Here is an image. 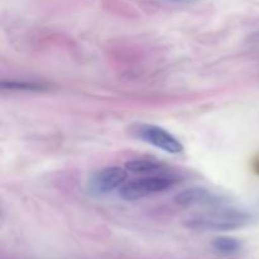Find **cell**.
<instances>
[{
  "label": "cell",
  "mask_w": 259,
  "mask_h": 259,
  "mask_svg": "<svg viewBox=\"0 0 259 259\" xmlns=\"http://www.w3.org/2000/svg\"><path fill=\"white\" fill-rule=\"evenodd\" d=\"M252 220V215L244 210L219 205L187 218L185 227L195 232H232L248 227Z\"/></svg>",
  "instance_id": "obj_1"
},
{
  "label": "cell",
  "mask_w": 259,
  "mask_h": 259,
  "mask_svg": "<svg viewBox=\"0 0 259 259\" xmlns=\"http://www.w3.org/2000/svg\"><path fill=\"white\" fill-rule=\"evenodd\" d=\"M179 182V177L169 172L142 175L141 177L128 180L119 190L118 195L120 199L125 201H137V200H143L169 191L176 187Z\"/></svg>",
  "instance_id": "obj_2"
},
{
  "label": "cell",
  "mask_w": 259,
  "mask_h": 259,
  "mask_svg": "<svg viewBox=\"0 0 259 259\" xmlns=\"http://www.w3.org/2000/svg\"><path fill=\"white\" fill-rule=\"evenodd\" d=\"M132 134L139 141L153 146L169 154H180L184 152V144L179 138L157 124L137 123L132 126Z\"/></svg>",
  "instance_id": "obj_3"
},
{
  "label": "cell",
  "mask_w": 259,
  "mask_h": 259,
  "mask_svg": "<svg viewBox=\"0 0 259 259\" xmlns=\"http://www.w3.org/2000/svg\"><path fill=\"white\" fill-rule=\"evenodd\" d=\"M129 171L125 167L108 166L94 172L88 180V190L94 196H105L119 191L128 181Z\"/></svg>",
  "instance_id": "obj_4"
},
{
  "label": "cell",
  "mask_w": 259,
  "mask_h": 259,
  "mask_svg": "<svg viewBox=\"0 0 259 259\" xmlns=\"http://www.w3.org/2000/svg\"><path fill=\"white\" fill-rule=\"evenodd\" d=\"M175 204L181 207L219 206L224 204L222 196L204 187H187L175 196Z\"/></svg>",
  "instance_id": "obj_5"
},
{
  "label": "cell",
  "mask_w": 259,
  "mask_h": 259,
  "mask_svg": "<svg viewBox=\"0 0 259 259\" xmlns=\"http://www.w3.org/2000/svg\"><path fill=\"white\" fill-rule=\"evenodd\" d=\"M125 168L136 175H154L169 172L163 162L156 158H136L126 162Z\"/></svg>",
  "instance_id": "obj_6"
},
{
  "label": "cell",
  "mask_w": 259,
  "mask_h": 259,
  "mask_svg": "<svg viewBox=\"0 0 259 259\" xmlns=\"http://www.w3.org/2000/svg\"><path fill=\"white\" fill-rule=\"evenodd\" d=\"M0 89L10 93H43L48 90V85L38 80H3Z\"/></svg>",
  "instance_id": "obj_7"
},
{
  "label": "cell",
  "mask_w": 259,
  "mask_h": 259,
  "mask_svg": "<svg viewBox=\"0 0 259 259\" xmlns=\"http://www.w3.org/2000/svg\"><path fill=\"white\" fill-rule=\"evenodd\" d=\"M211 247L218 254L229 257V255H235L242 252L243 243L233 237H217L212 239Z\"/></svg>",
  "instance_id": "obj_8"
},
{
  "label": "cell",
  "mask_w": 259,
  "mask_h": 259,
  "mask_svg": "<svg viewBox=\"0 0 259 259\" xmlns=\"http://www.w3.org/2000/svg\"><path fill=\"white\" fill-rule=\"evenodd\" d=\"M169 2H191V0H169Z\"/></svg>",
  "instance_id": "obj_9"
}]
</instances>
